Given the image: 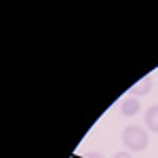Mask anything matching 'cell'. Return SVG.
<instances>
[{
  "mask_svg": "<svg viewBox=\"0 0 158 158\" xmlns=\"http://www.w3.org/2000/svg\"><path fill=\"white\" fill-rule=\"evenodd\" d=\"M122 143L124 148H129V150H133V152H141V150H146L148 143H150V137L148 133L141 129V127H127L124 131H122Z\"/></svg>",
  "mask_w": 158,
  "mask_h": 158,
  "instance_id": "1",
  "label": "cell"
},
{
  "mask_svg": "<svg viewBox=\"0 0 158 158\" xmlns=\"http://www.w3.org/2000/svg\"><path fill=\"white\" fill-rule=\"evenodd\" d=\"M152 85H154V82H152V78H150V76L141 78L135 86H131V97H139V95L150 93V91H152Z\"/></svg>",
  "mask_w": 158,
  "mask_h": 158,
  "instance_id": "3",
  "label": "cell"
},
{
  "mask_svg": "<svg viewBox=\"0 0 158 158\" xmlns=\"http://www.w3.org/2000/svg\"><path fill=\"white\" fill-rule=\"evenodd\" d=\"M146 127L150 129V131L158 133V103L152 106V108H148V112H146Z\"/></svg>",
  "mask_w": 158,
  "mask_h": 158,
  "instance_id": "4",
  "label": "cell"
},
{
  "mask_svg": "<svg viewBox=\"0 0 158 158\" xmlns=\"http://www.w3.org/2000/svg\"><path fill=\"white\" fill-rule=\"evenodd\" d=\"M139 108H141V103H139L137 97H127V99H122V103H120V114L122 116H135L139 112Z\"/></svg>",
  "mask_w": 158,
  "mask_h": 158,
  "instance_id": "2",
  "label": "cell"
},
{
  "mask_svg": "<svg viewBox=\"0 0 158 158\" xmlns=\"http://www.w3.org/2000/svg\"><path fill=\"white\" fill-rule=\"evenodd\" d=\"M114 158H131L129 152H118V154H114Z\"/></svg>",
  "mask_w": 158,
  "mask_h": 158,
  "instance_id": "5",
  "label": "cell"
}]
</instances>
